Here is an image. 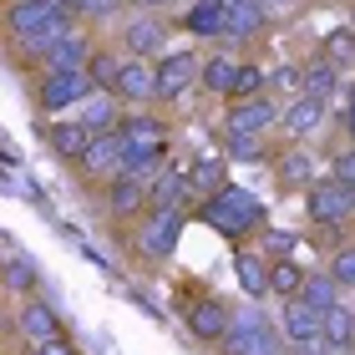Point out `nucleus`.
<instances>
[{"label":"nucleus","instance_id":"41","mask_svg":"<svg viewBox=\"0 0 355 355\" xmlns=\"http://www.w3.org/2000/svg\"><path fill=\"white\" fill-rule=\"evenodd\" d=\"M122 6H137V10H153V6H168V0H122Z\"/></svg>","mask_w":355,"mask_h":355},{"label":"nucleus","instance_id":"33","mask_svg":"<svg viewBox=\"0 0 355 355\" xmlns=\"http://www.w3.org/2000/svg\"><path fill=\"white\" fill-rule=\"evenodd\" d=\"M264 82H269V76L254 67V61H239V76H234L229 102H249V96H264Z\"/></svg>","mask_w":355,"mask_h":355},{"label":"nucleus","instance_id":"23","mask_svg":"<svg viewBox=\"0 0 355 355\" xmlns=\"http://www.w3.org/2000/svg\"><path fill=\"white\" fill-rule=\"evenodd\" d=\"M325 355H350L355 350V310H345V304H335V310H325Z\"/></svg>","mask_w":355,"mask_h":355},{"label":"nucleus","instance_id":"18","mask_svg":"<svg viewBox=\"0 0 355 355\" xmlns=\"http://www.w3.org/2000/svg\"><path fill=\"white\" fill-rule=\"evenodd\" d=\"M295 300H304L310 310H335L340 304V284H335V274L330 269H304V279H300V295Z\"/></svg>","mask_w":355,"mask_h":355},{"label":"nucleus","instance_id":"9","mask_svg":"<svg viewBox=\"0 0 355 355\" xmlns=\"http://www.w3.org/2000/svg\"><path fill=\"white\" fill-rule=\"evenodd\" d=\"M112 96H117V102H127V107L157 102V71H153V61L127 56V61H122V71H117V87H112Z\"/></svg>","mask_w":355,"mask_h":355},{"label":"nucleus","instance_id":"5","mask_svg":"<svg viewBox=\"0 0 355 355\" xmlns=\"http://www.w3.org/2000/svg\"><path fill=\"white\" fill-rule=\"evenodd\" d=\"M279 330H284V345L295 350H310V355H325V315L310 310L304 300H284V315H279Z\"/></svg>","mask_w":355,"mask_h":355},{"label":"nucleus","instance_id":"10","mask_svg":"<svg viewBox=\"0 0 355 355\" xmlns=\"http://www.w3.org/2000/svg\"><path fill=\"white\" fill-rule=\"evenodd\" d=\"M163 46H168V26L157 21V15H132V21L122 26V56L153 61V56H163Z\"/></svg>","mask_w":355,"mask_h":355},{"label":"nucleus","instance_id":"38","mask_svg":"<svg viewBox=\"0 0 355 355\" xmlns=\"http://www.w3.org/2000/svg\"><path fill=\"white\" fill-rule=\"evenodd\" d=\"M330 178H340L345 188H355V148L335 153V163H330Z\"/></svg>","mask_w":355,"mask_h":355},{"label":"nucleus","instance_id":"22","mask_svg":"<svg viewBox=\"0 0 355 355\" xmlns=\"http://www.w3.org/2000/svg\"><path fill=\"white\" fill-rule=\"evenodd\" d=\"M223 21H229V10L218 0H193L188 15H183V31H193L203 41H223Z\"/></svg>","mask_w":355,"mask_h":355},{"label":"nucleus","instance_id":"6","mask_svg":"<svg viewBox=\"0 0 355 355\" xmlns=\"http://www.w3.org/2000/svg\"><path fill=\"white\" fill-rule=\"evenodd\" d=\"M92 92L96 87L87 71H46L36 82V102H41V112H67V107H82Z\"/></svg>","mask_w":355,"mask_h":355},{"label":"nucleus","instance_id":"45","mask_svg":"<svg viewBox=\"0 0 355 355\" xmlns=\"http://www.w3.org/2000/svg\"><path fill=\"white\" fill-rule=\"evenodd\" d=\"M46 6H67V0H46Z\"/></svg>","mask_w":355,"mask_h":355},{"label":"nucleus","instance_id":"37","mask_svg":"<svg viewBox=\"0 0 355 355\" xmlns=\"http://www.w3.org/2000/svg\"><path fill=\"white\" fill-rule=\"evenodd\" d=\"M330 274H335V284L340 289H355V249H340L330 259Z\"/></svg>","mask_w":355,"mask_h":355},{"label":"nucleus","instance_id":"26","mask_svg":"<svg viewBox=\"0 0 355 355\" xmlns=\"http://www.w3.org/2000/svg\"><path fill=\"white\" fill-rule=\"evenodd\" d=\"M87 142H92V132H87V127L82 122H51V127H46V148H51L56 157H71V163H76V157H82L87 153Z\"/></svg>","mask_w":355,"mask_h":355},{"label":"nucleus","instance_id":"16","mask_svg":"<svg viewBox=\"0 0 355 355\" xmlns=\"http://www.w3.org/2000/svg\"><path fill=\"white\" fill-rule=\"evenodd\" d=\"M21 335L31 345H51L61 340V325H56V310L46 300H26V310H21Z\"/></svg>","mask_w":355,"mask_h":355},{"label":"nucleus","instance_id":"35","mask_svg":"<svg viewBox=\"0 0 355 355\" xmlns=\"http://www.w3.org/2000/svg\"><path fill=\"white\" fill-rule=\"evenodd\" d=\"M71 15H82V21H107V15H117L122 0H67Z\"/></svg>","mask_w":355,"mask_h":355},{"label":"nucleus","instance_id":"3","mask_svg":"<svg viewBox=\"0 0 355 355\" xmlns=\"http://www.w3.org/2000/svg\"><path fill=\"white\" fill-rule=\"evenodd\" d=\"M304 214H310V223H320V229H335V223L355 218V188H345L340 178H315V183L304 188Z\"/></svg>","mask_w":355,"mask_h":355},{"label":"nucleus","instance_id":"31","mask_svg":"<svg viewBox=\"0 0 355 355\" xmlns=\"http://www.w3.org/2000/svg\"><path fill=\"white\" fill-rule=\"evenodd\" d=\"M223 178H229V168H223V157H198V163L188 168V188L198 193H218Z\"/></svg>","mask_w":355,"mask_h":355},{"label":"nucleus","instance_id":"46","mask_svg":"<svg viewBox=\"0 0 355 355\" xmlns=\"http://www.w3.org/2000/svg\"><path fill=\"white\" fill-rule=\"evenodd\" d=\"M350 31H355V15H350Z\"/></svg>","mask_w":355,"mask_h":355},{"label":"nucleus","instance_id":"4","mask_svg":"<svg viewBox=\"0 0 355 355\" xmlns=\"http://www.w3.org/2000/svg\"><path fill=\"white\" fill-rule=\"evenodd\" d=\"M183 239V208H153L137 223V254L142 259H168Z\"/></svg>","mask_w":355,"mask_h":355},{"label":"nucleus","instance_id":"12","mask_svg":"<svg viewBox=\"0 0 355 355\" xmlns=\"http://www.w3.org/2000/svg\"><path fill=\"white\" fill-rule=\"evenodd\" d=\"M107 214L112 218H142L148 214V178H132V173L107 178Z\"/></svg>","mask_w":355,"mask_h":355},{"label":"nucleus","instance_id":"32","mask_svg":"<svg viewBox=\"0 0 355 355\" xmlns=\"http://www.w3.org/2000/svg\"><path fill=\"white\" fill-rule=\"evenodd\" d=\"M320 56L330 61V67H355V31H330L325 36V46H320Z\"/></svg>","mask_w":355,"mask_h":355},{"label":"nucleus","instance_id":"20","mask_svg":"<svg viewBox=\"0 0 355 355\" xmlns=\"http://www.w3.org/2000/svg\"><path fill=\"white\" fill-rule=\"evenodd\" d=\"M188 203V173L163 168L157 178H148V214L153 208H183Z\"/></svg>","mask_w":355,"mask_h":355},{"label":"nucleus","instance_id":"25","mask_svg":"<svg viewBox=\"0 0 355 355\" xmlns=\"http://www.w3.org/2000/svg\"><path fill=\"white\" fill-rule=\"evenodd\" d=\"M264 21H269L264 0H244V6L229 10V21H223V41H254L264 31Z\"/></svg>","mask_w":355,"mask_h":355},{"label":"nucleus","instance_id":"8","mask_svg":"<svg viewBox=\"0 0 355 355\" xmlns=\"http://www.w3.org/2000/svg\"><path fill=\"white\" fill-rule=\"evenodd\" d=\"M274 122H279V107H274L269 96L229 102V112H223V132H239V137H264Z\"/></svg>","mask_w":355,"mask_h":355},{"label":"nucleus","instance_id":"40","mask_svg":"<svg viewBox=\"0 0 355 355\" xmlns=\"http://www.w3.org/2000/svg\"><path fill=\"white\" fill-rule=\"evenodd\" d=\"M289 244H295V239H289V234H269V249H274V254H284Z\"/></svg>","mask_w":355,"mask_h":355},{"label":"nucleus","instance_id":"7","mask_svg":"<svg viewBox=\"0 0 355 355\" xmlns=\"http://www.w3.org/2000/svg\"><path fill=\"white\" fill-rule=\"evenodd\" d=\"M198 61L203 56H193V51L157 56L153 61V71H157V102H178V96H188L193 87H198Z\"/></svg>","mask_w":355,"mask_h":355},{"label":"nucleus","instance_id":"29","mask_svg":"<svg viewBox=\"0 0 355 355\" xmlns=\"http://www.w3.org/2000/svg\"><path fill=\"white\" fill-rule=\"evenodd\" d=\"M122 61H127V56H117V51H102V46H96V51H92V61H87V76H92V87H96V92H112V87H117V71H122Z\"/></svg>","mask_w":355,"mask_h":355},{"label":"nucleus","instance_id":"11","mask_svg":"<svg viewBox=\"0 0 355 355\" xmlns=\"http://www.w3.org/2000/svg\"><path fill=\"white\" fill-rule=\"evenodd\" d=\"M229 300H218V295H198L188 304V330L198 335V340H208V345H218L223 335H229Z\"/></svg>","mask_w":355,"mask_h":355},{"label":"nucleus","instance_id":"27","mask_svg":"<svg viewBox=\"0 0 355 355\" xmlns=\"http://www.w3.org/2000/svg\"><path fill=\"white\" fill-rule=\"evenodd\" d=\"M274 178H279V188H289V193H295V188H310V183H315V163H310L304 153H284L279 163H274Z\"/></svg>","mask_w":355,"mask_h":355},{"label":"nucleus","instance_id":"19","mask_svg":"<svg viewBox=\"0 0 355 355\" xmlns=\"http://www.w3.org/2000/svg\"><path fill=\"white\" fill-rule=\"evenodd\" d=\"M76 122H82L92 137L96 132H117V122H122L117 117V96H112V92H92L87 102L76 107Z\"/></svg>","mask_w":355,"mask_h":355},{"label":"nucleus","instance_id":"43","mask_svg":"<svg viewBox=\"0 0 355 355\" xmlns=\"http://www.w3.org/2000/svg\"><path fill=\"white\" fill-rule=\"evenodd\" d=\"M218 6H223V10H239V6H244V0H218Z\"/></svg>","mask_w":355,"mask_h":355},{"label":"nucleus","instance_id":"30","mask_svg":"<svg viewBox=\"0 0 355 355\" xmlns=\"http://www.w3.org/2000/svg\"><path fill=\"white\" fill-rule=\"evenodd\" d=\"M300 279H304L300 259H274V264H269V295L295 300V295H300Z\"/></svg>","mask_w":355,"mask_h":355},{"label":"nucleus","instance_id":"14","mask_svg":"<svg viewBox=\"0 0 355 355\" xmlns=\"http://www.w3.org/2000/svg\"><path fill=\"white\" fill-rule=\"evenodd\" d=\"M76 163H82L87 178H102V183H107V178H117L122 173V137L117 132H96Z\"/></svg>","mask_w":355,"mask_h":355},{"label":"nucleus","instance_id":"39","mask_svg":"<svg viewBox=\"0 0 355 355\" xmlns=\"http://www.w3.org/2000/svg\"><path fill=\"white\" fill-rule=\"evenodd\" d=\"M31 355H67V345L51 340V345H31Z\"/></svg>","mask_w":355,"mask_h":355},{"label":"nucleus","instance_id":"36","mask_svg":"<svg viewBox=\"0 0 355 355\" xmlns=\"http://www.w3.org/2000/svg\"><path fill=\"white\" fill-rule=\"evenodd\" d=\"M6 284L10 289H36V269H31V259H21V254H15V259H6Z\"/></svg>","mask_w":355,"mask_h":355},{"label":"nucleus","instance_id":"2","mask_svg":"<svg viewBox=\"0 0 355 355\" xmlns=\"http://www.w3.org/2000/svg\"><path fill=\"white\" fill-rule=\"evenodd\" d=\"M218 345L229 355H284V335L274 330V320L259 310V300H249L229 315V335H223Z\"/></svg>","mask_w":355,"mask_h":355},{"label":"nucleus","instance_id":"28","mask_svg":"<svg viewBox=\"0 0 355 355\" xmlns=\"http://www.w3.org/2000/svg\"><path fill=\"white\" fill-rule=\"evenodd\" d=\"M234 269H239V284H244V295H249V300L269 295V264L259 259V254H239Z\"/></svg>","mask_w":355,"mask_h":355},{"label":"nucleus","instance_id":"21","mask_svg":"<svg viewBox=\"0 0 355 355\" xmlns=\"http://www.w3.org/2000/svg\"><path fill=\"white\" fill-rule=\"evenodd\" d=\"M117 137L127 142V148H163L168 127L157 117H148V112H127V117L117 122Z\"/></svg>","mask_w":355,"mask_h":355},{"label":"nucleus","instance_id":"44","mask_svg":"<svg viewBox=\"0 0 355 355\" xmlns=\"http://www.w3.org/2000/svg\"><path fill=\"white\" fill-rule=\"evenodd\" d=\"M289 355H310V350H295V345H289Z\"/></svg>","mask_w":355,"mask_h":355},{"label":"nucleus","instance_id":"1","mask_svg":"<svg viewBox=\"0 0 355 355\" xmlns=\"http://www.w3.org/2000/svg\"><path fill=\"white\" fill-rule=\"evenodd\" d=\"M203 223H208L214 234H223V239H244V234H254V229H264V203L254 198V193H244V188L223 183L218 193H208Z\"/></svg>","mask_w":355,"mask_h":355},{"label":"nucleus","instance_id":"15","mask_svg":"<svg viewBox=\"0 0 355 355\" xmlns=\"http://www.w3.org/2000/svg\"><path fill=\"white\" fill-rule=\"evenodd\" d=\"M325 122V102H315V96H289V107H279V127L289 137H310L315 127Z\"/></svg>","mask_w":355,"mask_h":355},{"label":"nucleus","instance_id":"34","mask_svg":"<svg viewBox=\"0 0 355 355\" xmlns=\"http://www.w3.org/2000/svg\"><path fill=\"white\" fill-rule=\"evenodd\" d=\"M223 148H229V157H239V163H259V157H264V142H259V137L223 132Z\"/></svg>","mask_w":355,"mask_h":355},{"label":"nucleus","instance_id":"24","mask_svg":"<svg viewBox=\"0 0 355 355\" xmlns=\"http://www.w3.org/2000/svg\"><path fill=\"white\" fill-rule=\"evenodd\" d=\"M234 76H239V56H203L198 61V87L208 96H229Z\"/></svg>","mask_w":355,"mask_h":355},{"label":"nucleus","instance_id":"17","mask_svg":"<svg viewBox=\"0 0 355 355\" xmlns=\"http://www.w3.org/2000/svg\"><path fill=\"white\" fill-rule=\"evenodd\" d=\"M300 96H315V102L340 96V67H330L325 56H315L310 67H300Z\"/></svg>","mask_w":355,"mask_h":355},{"label":"nucleus","instance_id":"13","mask_svg":"<svg viewBox=\"0 0 355 355\" xmlns=\"http://www.w3.org/2000/svg\"><path fill=\"white\" fill-rule=\"evenodd\" d=\"M92 51H96V46H92V36H87L82 26H71L67 36H61V41L51 46V51L41 56V67H46V71H87Z\"/></svg>","mask_w":355,"mask_h":355},{"label":"nucleus","instance_id":"42","mask_svg":"<svg viewBox=\"0 0 355 355\" xmlns=\"http://www.w3.org/2000/svg\"><path fill=\"white\" fill-rule=\"evenodd\" d=\"M345 127H350V137H355V96H350V112H345Z\"/></svg>","mask_w":355,"mask_h":355}]
</instances>
